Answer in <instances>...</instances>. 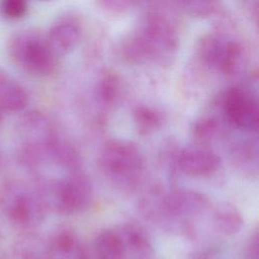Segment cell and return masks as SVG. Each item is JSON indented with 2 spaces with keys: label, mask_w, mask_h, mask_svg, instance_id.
Wrapping results in <instances>:
<instances>
[{
  "label": "cell",
  "mask_w": 259,
  "mask_h": 259,
  "mask_svg": "<svg viewBox=\"0 0 259 259\" xmlns=\"http://www.w3.org/2000/svg\"><path fill=\"white\" fill-rule=\"evenodd\" d=\"M0 10L3 16L9 19L22 17L27 11L26 0H1Z\"/></svg>",
  "instance_id": "e0dca14e"
},
{
  "label": "cell",
  "mask_w": 259,
  "mask_h": 259,
  "mask_svg": "<svg viewBox=\"0 0 259 259\" xmlns=\"http://www.w3.org/2000/svg\"><path fill=\"white\" fill-rule=\"evenodd\" d=\"M179 169L190 176H205L213 173L220 167L219 157L202 146H190L178 155Z\"/></svg>",
  "instance_id": "9c48e42d"
},
{
  "label": "cell",
  "mask_w": 259,
  "mask_h": 259,
  "mask_svg": "<svg viewBox=\"0 0 259 259\" xmlns=\"http://www.w3.org/2000/svg\"><path fill=\"white\" fill-rule=\"evenodd\" d=\"M199 56L202 62L226 76L240 75L247 67L248 57L243 45L223 34H208L200 41Z\"/></svg>",
  "instance_id": "3957f363"
},
{
  "label": "cell",
  "mask_w": 259,
  "mask_h": 259,
  "mask_svg": "<svg viewBox=\"0 0 259 259\" xmlns=\"http://www.w3.org/2000/svg\"><path fill=\"white\" fill-rule=\"evenodd\" d=\"M28 103V95L16 81L0 78V108L3 111H19Z\"/></svg>",
  "instance_id": "30bf717a"
},
{
  "label": "cell",
  "mask_w": 259,
  "mask_h": 259,
  "mask_svg": "<svg viewBox=\"0 0 259 259\" xmlns=\"http://www.w3.org/2000/svg\"><path fill=\"white\" fill-rule=\"evenodd\" d=\"M196 259H203V258H196Z\"/></svg>",
  "instance_id": "603a6c76"
},
{
  "label": "cell",
  "mask_w": 259,
  "mask_h": 259,
  "mask_svg": "<svg viewBox=\"0 0 259 259\" xmlns=\"http://www.w3.org/2000/svg\"><path fill=\"white\" fill-rule=\"evenodd\" d=\"M40 1H49V0H40Z\"/></svg>",
  "instance_id": "7402d4cb"
},
{
  "label": "cell",
  "mask_w": 259,
  "mask_h": 259,
  "mask_svg": "<svg viewBox=\"0 0 259 259\" xmlns=\"http://www.w3.org/2000/svg\"><path fill=\"white\" fill-rule=\"evenodd\" d=\"M82 28L79 20L74 16H63L51 27L47 37L54 54L58 56L72 52L80 42Z\"/></svg>",
  "instance_id": "ba28073f"
},
{
  "label": "cell",
  "mask_w": 259,
  "mask_h": 259,
  "mask_svg": "<svg viewBox=\"0 0 259 259\" xmlns=\"http://www.w3.org/2000/svg\"><path fill=\"white\" fill-rule=\"evenodd\" d=\"M9 54L18 66L34 76H48L56 66L57 56L50 48L47 37L35 31L15 34L10 40Z\"/></svg>",
  "instance_id": "7a4b0ae2"
},
{
  "label": "cell",
  "mask_w": 259,
  "mask_h": 259,
  "mask_svg": "<svg viewBox=\"0 0 259 259\" xmlns=\"http://www.w3.org/2000/svg\"><path fill=\"white\" fill-rule=\"evenodd\" d=\"M214 221L218 228L225 234H235L242 226V218L240 213L235 207L228 204L218 207L214 214Z\"/></svg>",
  "instance_id": "9a60e30c"
},
{
  "label": "cell",
  "mask_w": 259,
  "mask_h": 259,
  "mask_svg": "<svg viewBox=\"0 0 259 259\" xmlns=\"http://www.w3.org/2000/svg\"><path fill=\"white\" fill-rule=\"evenodd\" d=\"M96 92L98 98L107 105L113 104L120 93V82L118 76L110 71H105L98 79Z\"/></svg>",
  "instance_id": "7c38bea8"
},
{
  "label": "cell",
  "mask_w": 259,
  "mask_h": 259,
  "mask_svg": "<svg viewBox=\"0 0 259 259\" xmlns=\"http://www.w3.org/2000/svg\"><path fill=\"white\" fill-rule=\"evenodd\" d=\"M134 119L138 131L143 135L155 132L161 125V115L159 112L146 106L138 107L135 110Z\"/></svg>",
  "instance_id": "2e32d148"
},
{
  "label": "cell",
  "mask_w": 259,
  "mask_h": 259,
  "mask_svg": "<svg viewBox=\"0 0 259 259\" xmlns=\"http://www.w3.org/2000/svg\"><path fill=\"white\" fill-rule=\"evenodd\" d=\"M138 0H98L99 5L106 11L121 14L130 10Z\"/></svg>",
  "instance_id": "ffe728a7"
},
{
  "label": "cell",
  "mask_w": 259,
  "mask_h": 259,
  "mask_svg": "<svg viewBox=\"0 0 259 259\" xmlns=\"http://www.w3.org/2000/svg\"><path fill=\"white\" fill-rule=\"evenodd\" d=\"M0 208L14 226L20 228L37 225L44 215L41 198L16 184H7L1 190Z\"/></svg>",
  "instance_id": "277c9868"
},
{
  "label": "cell",
  "mask_w": 259,
  "mask_h": 259,
  "mask_svg": "<svg viewBox=\"0 0 259 259\" xmlns=\"http://www.w3.org/2000/svg\"><path fill=\"white\" fill-rule=\"evenodd\" d=\"M15 252L19 259H51L50 248L36 238H22L15 246Z\"/></svg>",
  "instance_id": "5bb4252c"
},
{
  "label": "cell",
  "mask_w": 259,
  "mask_h": 259,
  "mask_svg": "<svg viewBox=\"0 0 259 259\" xmlns=\"http://www.w3.org/2000/svg\"><path fill=\"white\" fill-rule=\"evenodd\" d=\"M218 121L214 118L204 117L199 119L194 126V134L200 141L211 140L218 130Z\"/></svg>",
  "instance_id": "ac0fdd59"
},
{
  "label": "cell",
  "mask_w": 259,
  "mask_h": 259,
  "mask_svg": "<svg viewBox=\"0 0 259 259\" xmlns=\"http://www.w3.org/2000/svg\"><path fill=\"white\" fill-rule=\"evenodd\" d=\"M96 259H122L124 244L119 233L111 230L101 232L94 243Z\"/></svg>",
  "instance_id": "8fae6325"
},
{
  "label": "cell",
  "mask_w": 259,
  "mask_h": 259,
  "mask_svg": "<svg viewBox=\"0 0 259 259\" xmlns=\"http://www.w3.org/2000/svg\"><path fill=\"white\" fill-rule=\"evenodd\" d=\"M178 49V37L172 24L162 15L146 17L138 31L126 36L119 46L121 58L131 64L155 62L169 65Z\"/></svg>",
  "instance_id": "6da1fadb"
},
{
  "label": "cell",
  "mask_w": 259,
  "mask_h": 259,
  "mask_svg": "<svg viewBox=\"0 0 259 259\" xmlns=\"http://www.w3.org/2000/svg\"><path fill=\"white\" fill-rule=\"evenodd\" d=\"M119 235L122 239L125 250L126 248H130L137 254L144 256H147L151 252V244L146 234L140 228L127 225L123 227L122 233Z\"/></svg>",
  "instance_id": "4fadbf2b"
},
{
  "label": "cell",
  "mask_w": 259,
  "mask_h": 259,
  "mask_svg": "<svg viewBox=\"0 0 259 259\" xmlns=\"http://www.w3.org/2000/svg\"><path fill=\"white\" fill-rule=\"evenodd\" d=\"M185 9L193 16H205L209 14L215 4V0H182Z\"/></svg>",
  "instance_id": "d6986e66"
},
{
  "label": "cell",
  "mask_w": 259,
  "mask_h": 259,
  "mask_svg": "<svg viewBox=\"0 0 259 259\" xmlns=\"http://www.w3.org/2000/svg\"><path fill=\"white\" fill-rule=\"evenodd\" d=\"M2 119H3V110L0 108V124L2 122Z\"/></svg>",
  "instance_id": "44dd1931"
},
{
  "label": "cell",
  "mask_w": 259,
  "mask_h": 259,
  "mask_svg": "<svg viewBox=\"0 0 259 259\" xmlns=\"http://www.w3.org/2000/svg\"><path fill=\"white\" fill-rule=\"evenodd\" d=\"M99 163L105 173L121 181L135 180L143 169V158L138 147L132 142L121 140L105 144Z\"/></svg>",
  "instance_id": "5b68a950"
},
{
  "label": "cell",
  "mask_w": 259,
  "mask_h": 259,
  "mask_svg": "<svg viewBox=\"0 0 259 259\" xmlns=\"http://www.w3.org/2000/svg\"><path fill=\"white\" fill-rule=\"evenodd\" d=\"M54 201L62 213H72L85 206L91 195L89 181L82 175H74L54 187Z\"/></svg>",
  "instance_id": "52a82bcc"
},
{
  "label": "cell",
  "mask_w": 259,
  "mask_h": 259,
  "mask_svg": "<svg viewBox=\"0 0 259 259\" xmlns=\"http://www.w3.org/2000/svg\"><path fill=\"white\" fill-rule=\"evenodd\" d=\"M228 120L241 130L252 131L258 126V105L253 95L242 87L230 88L223 99Z\"/></svg>",
  "instance_id": "8992f818"
}]
</instances>
